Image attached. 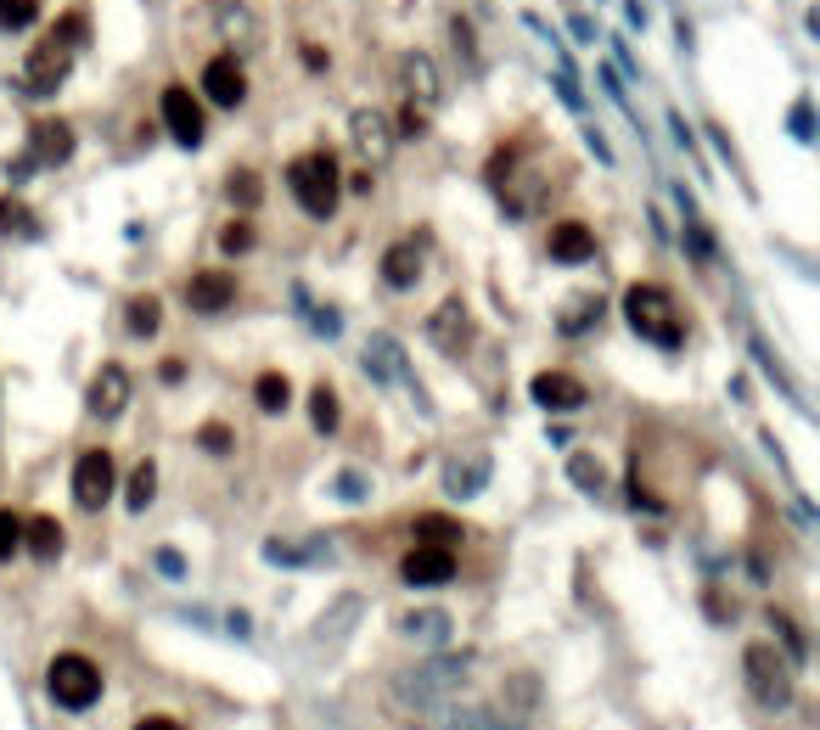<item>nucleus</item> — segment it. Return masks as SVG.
I'll use <instances>...</instances> for the list:
<instances>
[{"label":"nucleus","instance_id":"1","mask_svg":"<svg viewBox=\"0 0 820 730\" xmlns=\"http://www.w3.org/2000/svg\"><path fill=\"white\" fill-rule=\"evenodd\" d=\"M85 34H90V23H85V12H74V18H63L52 34L34 45V52L23 57V85H29V96H52V90L68 79Z\"/></svg>","mask_w":820,"mask_h":730},{"label":"nucleus","instance_id":"2","mask_svg":"<svg viewBox=\"0 0 820 730\" xmlns=\"http://www.w3.org/2000/svg\"><path fill=\"white\" fill-rule=\"evenodd\" d=\"M624 321H630V332L641 337V344H652V349H681L686 344L681 310H674V299L663 287H652V281H636L630 292H624Z\"/></svg>","mask_w":820,"mask_h":730},{"label":"nucleus","instance_id":"3","mask_svg":"<svg viewBox=\"0 0 820 730\" xmlns=\"http://www.w3.org/2000/svg\"><path fill=\"white\" fill-rule=\"evenodd\" d=\"M287 186H293V198L310 220H332L337 198H344V169H337V158L326 153V146H315V153L287 164Z\"/></svg>","mask_w":820,"mask_h":730},{"label":"nucleus","instance_id":"4","mask_svg":"<svg viewBox=\"0 0 820 730\" xmlns=\"http://www.w3.org/2000/svg\"><path fill=\"white\" fill-rule=\"evenodd\" d=\"M742 680H748V692H753V703L759 708H770V714H787L793 708V663L770 647V641H753L748 652H742Z\"/></svg>","mask_w":820,"mask_h":730},{"label":"nucleus","instance_id":"5","mask_svg":"<svg viewBox=\"0 0 820 730\" xmlns=\"http://www.w3.org/2000/svg\"><path fill=\"white\" fill-rule=\"evenodd\" d=\"M461 680H467V663L439 658V663H422V669L400 674L394 686H389V697H394V708H405V703H416V708H445L450 692H461Z\"/></svg>","mask_w":820,"mask_h":730},{"label":"nucleus","instance_id":"6","mask_svg":"<svg viewBox=\"0 0 820 730\" xmlns=\"http://www.w3.org/2000/svg\"><path fill=\"white\" fill-rule=\"evenodd\" d=\"M45 692H52L57 708L79 714V708H90L96 697H102V669H96L90 658H79V652H57L52 663H45Z\"/></svg>","mask_w":820,"mask_h":730},{"label":"nucleus","instance_id":"7","mask_svg":"<svg viewBox=\"0 0 820 730\" xmlns=\"http://www.w3.org/2000/svg\"><path fill=\"white\" fill-rule=\"evenodd\" d=\"M113 490H119L113 456H108V450H85L79 467H74V501H79L85 512H102V506L113 501Z\"/></svg>","mask_w":820,"mask_h":730},{"label":"nucleus","instance_id":"8","mask_svg":"<svg viewBox=\"0 0 820 730\" xmlns=\"http://www.w3.org/2000/svg\"><path fill=\"white\" fill-rule=\"evenodd\" d=\"M400 579L411 584V591H439V584L456 579V551L450 546H416L400 562Z\"/></svg>","mask_w":820,"mask_h":730},{"label":"nucleus","instance_id":"9","mask_svg":"<svg viewBox=\"0 0 820 730\" xmlns=\"http://www.w3.org/2000/svg\"><path fill=\"white\" fill-rule=\"evenodd\" d=\"M124 405H130V371L124 366H102L90 377V394H85V411L96 416V422H119L124 416Z\"/></svg>","mask_w":820,"mask_h":730},{"label":"nucleus","instance_id":"10","mask_svg":"<svg viewBox=\"0 0 820 730\" xmlns=\"http://www.w3.org/2000/svg\"><path fill=\"white\" fill-rule=\"evenodd\" d=\"M203 96H209L214 108H243V102H248V74H243V57H236V52L214 57V63L203 68Z\"/></svg>","mask_w":820,"mask_h":730},{"label":"nucleus","instance_id":"11","mask_svg":"<svg viewBox=\"0 0 820 730\" xmlns=\"http://www.w3.org/2000/svg\"><path fill=\"white\" fill-rule=\"evenodd\" d=\"M490 472H495L490 450H461V456H450V461H445V495H456V501L484 495V490H490Z\"/></svg>","mask_w":820,"mask_h":730},{"label":"nucleus","instance_id":"12","mask_svg":"<svg viewBox=\"0 0 820 730\" xmlns=\"http://www.w3.org/2000/svg\"><path fill=\"white\" fill-rule=\"evenodd\" d=\"M158 108H164V124H169V135H175L180 146H203V130H209V124H203L198 96H191L186 85H169Z\"/></svg>","mask_w":820,"mask_h":730},{"label":"nucleus","instance_id":"13","mask_svg":"<svg viewBox=\"0 0 820 730\" xmlns=\"http://www.w3.org/2000/svg\"><path fill=\"white\" fill-rule=\"evenodd\" d=\"M349 141H355V153H360L366 164H389V158H394V124L382 119L377 108H360V113L349 119Z\"/></svg>","mask_w":820,"mask_h":730},{"label":"nucleus","instance_id":"14","mask_svg":"<svg viewBox=\"0 0 820 730\" xmlns=\"http://www.w3.org/2000/svg\"><path fill=\"white\" fill-rule=\"evenodd\" d=\"M427 337H433V349H439V355H461V349L472 344V315H467V304H461V299H445L439 310L427 315Z\"/></svg>","mask_w":820,"mask_h":730},{"label":"nucleus","instance_id":"15","mask_svg":"<svg viewBox=\"0 0 820 730\" xmlns=\"http://www.w3.org/2000/svg\"><path fill=\"white\" fill-rule=\"evenodd\" d=\"M360 366H366L371 382H411V360H405V349H400V337H389V332H371V337H366Z\"/></svg>","mask_w":820,"mask_h":730},{"label":"nucleus","instance_id":"16","mask_svg":"<svg viewBox=\"0 0 820 730\" xmlns=\"http://www.w3.org/2000/svg\"><path fill=\"white\" fill-rule=\"evenodd\" d=\"M186 304L198 310V315H225L231 304H236V276H225V270H198L186 281Z\"/></svg>","mask_w":820,"mask_h":730},{"label":"nucleus","instance_id":"17","mask_svg":"<svg viewBox=\"0 0 820 730\" xmlns=\"http://www.w3.org/2000/svg\"><path fill=\"white\" fill-rule=\"evenodd\" d=\"M400 79H405V102H411V108H422L427 119L439 113V102H445V96H439V68H433L422 52H411V57L400 63Z\"/></svg>","mask_w":820,"mask_h":730},{"label":"nucleus","instance_id":"18","mask_svg":"<svg viewBox=\"0 0 820 730\" xmlns=\"http://www.w3.org/2000/svg\"><path fill=\"white\" fill-rule=\"evenodd\" d=\"M528 400L546 405V411H579L591 394H585V382L568 377V371H540L535 382H528Z\"/></svg>","mask_w":820,"mask_h":730},{"label":"nucleus","instance_id":"19","mask_svg":"<svg viewBox=\"0 0 820 730\" xmlns=\"http://www.w3.org/2000/svg\"><path fill=\"white\" fill-rule=\"evenodd\" d=\"M29 158L45 164V169H57L74 158V124L68 119H40L34 135H29Z\"/></svg>","mask_w":820,"mask_h":730},{"label":"nucleus","instance_id":"20","mask_svg":"<svg viewBox=\"0 0 820 730\" xmlns=\"http://www.w3.org/2000/svg\"><path fill=\"white\" fill-rule=\"evenodd\" d=\"M551 259H557V265H591V259H596V231H591L585 220L551 225Z\"/></svg>","mask_w":820,"mask_h":730},{"label":"nucleus","instance_id":"21","mask_svg":"<svg viewBox=\"0 0 820 730\" xmlns=\"http://www.w3.org/2000/svg\"><path fill=\"white\" fill-rule=\"evenodd\" d=\"M220 34H225V45H231L236 57L254 52V45H259V18H254V7H243V0H225V7H220Z\"/></svg>","mask_w":820,"mask_h":730},{"label":"nucleus","instance_id":"22","mask_svg":"<svg viewBox=\"0 0 820 730\" xmlns=\"http://www.w3.org/2000/svg\"><path fill=\"white\" fill-rule=\"evenodd\" d=\"M382 281H389L394 292H411L422 281V248L416 242H394V248L382 254Z\"/></svg>","mask_w":820,"mask_h":730},{"label":"nucleus","instance_id":"23","mask_svg":"<svg viewBox=\"0 0 820 730\" xmlns=\"http://www.w3.org/2000/svg\"><path fill=\"white\" fill-rule=\"evenodd\" d=\"M23 546H29V557L34 562H57L63 557V523L57 517H23Z\"/></svg>","mask_w":820,"mask_h":730},{"label":"nucleus","instance_id":"24","mask_svg":"<svg viewBox=\"0 0 820 730\" xmlns=\"http://www.w3.org/2000/svg\"><path fill=\"white\" fill-rule=\"evenodd\" d=\"M411 534H416V540L422 546H450L456 551V540H461V523L456 517H445V512H416V523H411Z\"/></svg>","mask_w":820,"mask_h":730},{"label":"nucleus","instance_id":"25","mask_svg":"<svg viewBox=\"0 0 820 730\" xmlns=\"http://www.w3.org/2000/svg\"><path fill=\"white\" fill-rule=\"evenodd\" d=\"M254 405H259L265 416H281L287 405H293V382H287L281 371H259V382H254Z\"/></svg>","mask_w":820,"mask_h":730},{"label":"nucleus","instance_id":"26","mask_svg":"<svg viewBox=\"0 0 820 730\" xmlns=\"http://www.w3.org/2000/svg\"><path fill=\"white\" fill-rule=\"evenodd\" d=\"M400 629H405L411 641H433V647H439V641H450V613H439V607H427V613H405V618H400Z\"/></svg>","mask_w":820,"mask_h":730},{"label":"nucleus","instance_id":"27","mask_svg":"<svg viewBox=\"0 0 820 730\" xmlns=\"http://www.w3.org/2000/svg\"><path fill=\"white\" fill-rule=\"evenodd\" d=\"M602 321V299H596V292H579V299L557 315V332H568V337H579V332H591Z\"/></svg>","mask_w":820,"mask_h":730},{"label":"nucleus","instance_id":"28","mask_svg":"<svg viewBox=\"0 0 820 730\" xmlns=\"http://www.w3.org/2000/svg\"><path fill=\"white\" fill-rule=\"evenodd\" d=\"M124 326H130V337H153L164 326V304L153 299V292H141V299H130V310H124Z\"/></svg>","mask_w":820,"mask_h":730},{"label":"nucleus","instance_id":"29","mask_svg":"<svg viewBox=\"0 0 820 730\" xmlns=\"http://www.w3.org/2000/svg\"><path fill=\"white\" fill-rule=\"evenodd\" d=\"M153 495H158V467H153V461H141V467L130 472L124 501H130V512H147V506H153Z\"/></svg>","mask_w":820,"mask_h":730},{"label":"nucleus","instance_id":"30","mask_svg":"<svg viewBox=\"0 0 820 730\" xmlns=\"http://www.w3.org/2000/svg\"><path fill=\"white\" fill-rule=\"evenodd\" d=\"M0 236H40V220L29 214V203L0 198Z\"/></svg>","mask_w":820,"mask_h":730},{"label":"nucleus","instance_id":"31","mask_svg":"<svg viewBox=\"0 0 820 730\" xmlns=\"http://www.w3.org/2000/svg\"><path fill=\"white\" fill-rule=\"evenodd\" d=\"M568 478H573L585 495H602V490H607V472H602L596 456H568Z\"/></svg>","mask_w":820,"mask_h":730},{"label":"nucleus","instance_id":"32","mask_svg":"<svg viewBox=\"0 0 820 730\" xmlns=\"http://www.w3.org/2000/svg\"><path fill=\"white\" fill-rule=\"evenodd\" d=\"M310 422H315V433H337V422H344V411H337V394H332L326 382L310 394Z\"/></svg>","mask_w":820,"mask_h":730},{"label":"nucleus","instance_id":"33","mask_svg":"<svg viewBox=\"0 0 820 730\" xmlns=\"http://www.w3.org/2000/svg\"><path fill=\"white\" fill-rule=\"evenodd\" d=\"M225 198H231L236 209H254V203L265 198V186H259V175H254V169H236V175L225 180Z\"/></svg>","mask_w":820,"mask_h":730},{"label":"nucleus","instance_id":"34","mask_svg":"<svg viewBox=\"0 0 820 730\" xmlns=\"http://www.w3.org/2000/svg\"><path fill=\"white\" fill-rule=\"evenodd\" d=\"M770 624H776V636H782V641H787V663H793V669H798V663H804V658H809V641H804V629H798V624H793V618H787V613H770Z\"/></svg>","mask_w":820,"mask_h":730},{"label":"nucleus","instance_id":"35","mask_svg":"<svg viewBox=\"0 0 820 730\" xmlns=\"http://www.w3.org/2000/svg\"><path fill=\"white\" fill-rule=\"evenodd\" d=\"M34 18H40V0H0V29H7V34L29 29Z\"/></svg>","mask_w":820,"mask_h":730},{"label":"nucleus","instance_id":"36","mask_svg":"<svg viewBox=\"0 0 820 730\" xmlns=\"http://www.w3.org/2000/svg\"><path fill=\"white\" fill-rule=\"evenodd\" d=\"M23 551V517L18 512H0V562H12Z\"/></svg>","mask_w":820,"mask_h":730},{"label":"nucleus","instance_id":"37","mask_svg":"<svg viewBox=\"0 0 820 730\" xmlns=\"http://www.w3.org/2000/svg\"><path fill=\"white\" fill-rule=\"evenodd\" d=\"M450 40H456V57H461L467 68H478V34H472L467 18H450Z\"/></svg>","mask_w":820,"mask_h":730},{"label":"nucleus","instance_id":"38","mask_svg":"<svg viewBox=\"0 0 820 730\" xmlns=\"http://www.w3.org/2000/svg\"><path fill=\"white\" fill-rule=\"evenodd\" d=\"M198 445H203L209 456H231V445H236V433H231L225 422H203V433H198Z\"/></svg>","mask_w":820,"mask_h":730},{"label":"nucleus","instance_id":"39","mask_svg":"<svg viewBox=\"0 0 820 730\" xmlns=\"http://www.w3.org/2000/svg\"><path fill=\"white\" fill-rule=\"evenodd\" d=\"M450 730H517V725H512V719H501V714H484V708H472V714L450 719Z\"/></svg>","mask_w":820,"mask_h":730},{"label":"nucleus","instance_id":"40","mask_svg":"<svg viewBox=\"0 0 820 730\" xmlns=\"http://www.w3.org/2000/svg\"><path fill=\"white\" fill-rule=\"evenodd\" d=\"M220 248H225V254H248V248H254V225H248V220H231V225L220 231Z\"/></svg>","mask_w":820,"mask_h":730},{"label":"nucleus","instance_id":"41","mask_svg":"<svg viewBox=\"0 0 820 730\" xmlns=\"http://www.w3.org/2000/svg\"><path fill=\"white\" fill-rule=\"evenodd\" d=\"M332 495H337V501H349V506H360L371 490H366V478H360V472H337V490H332Z\"/></svg>","mask_w":820,"mask_h":730},{"label":"nucleus","instance_id":"42","mask_svg":"<svg viewBox=\"0 0 820 730\" xmlns=\"http://www.w3.org/2000/svg\"><path fill=\"white\" fill-rule=\"evenodd\" d=\"M158 568H164L169 579H186V562H180V551H169V546L158 551Z\"/></svg>","mask_w":820,"mask_h":730},{"label":"nucleus","instance_id":"43","mask_svg":"<svg viewBox=\"0 0 820 730\" xmlns=\"http://www.w3.org/2000/svg\"><path fill=\"white\" fill-rule=\"evenodd\" d=\"M135 730H186V725H180V719H164V714H153V719H141Z\"/></svg>","mask_w":820,"mask_h":730},{"label":"nucleus","instance_id":"44","mask_svg":"<svg viewBox=\"0 0 820 730\" xmlns=\"http://www.w3.org/2000/svg\"><path fill=\"white\" fill-rule=\"evenodd\" d=\"M624 18H630L636 29H647V7H641V0H624Z\"/></svg>","mask_w":820,"mask_h":730},{"label":"nucleus","instance_id":"45","mask_svg":"<svg viewBox=\"0 0 820 730\" xmlns=\"http://www.w3.org/2000/svg\"><path fill=\"white\" fill-rule=\"evenodd\" d=\"M793 130L809 141V102H798V108H793Z\"/></svg>","mask_w":820,"mask_h":730},{"label":"nucleus","instance_id":"46","mask_svg":"<svg viewBox=\"0 0 820 730\" xmlns=\"http://www.w3.org/2000/svg\"><path fill=\"white\" fill-rule=\"evenodd\" d=\"M573 40L591 45V40H596V23H591V18H573Z\"/></svg>","mask_w":820,"mask_h":730}]
</instances>
